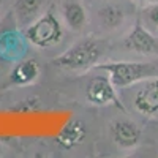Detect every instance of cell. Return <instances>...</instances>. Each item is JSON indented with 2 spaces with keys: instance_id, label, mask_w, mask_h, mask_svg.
<instances>
[{
  "instance_id": "7c38bea8",
  "label": "cell",
  "mask_w": 158,
  "mask_h": 158,
  "mask_svg": "<svg viewBox=\"0 0 158 158\" xmlns=\"http://www.w3.org/2000/svg\"><path fill=\"white\" fill-rule=\"evenodd\" d=\"M43 0H16L15 11L18 16V22L21 24H30L32 19L36 18L40 8H41Z\"/></svg>"
},
{
  "instance_id": "30bf717a",
  "label": "cell",
  "mask_w": 158,
  "mask_h": 158,
  "mask_svg": "<svg viewBox=\"0 0 158 158\" xmlns=\"http://www.w3.org/2000/svg\"><path fill=\"white\" fill-rule=\"evenodd\" d=\"M62 16L67 27L73 32H79L87 24V11L79 0H65L62 5Z\"/></svg>"
},
{
  "instance_id": "9c48e42d",
  "label": "cell",
  "mask_w": 158,
  "mask_h": 158,
  "mask_svg": "<svg viewBox=\"0 0 158 158\" xmlns=\"http://www.w3.org/2000/svg\"><path fill=\"white\" fill-rule=\"evenodd\" d=\"M38 76H40V67L35 60H32V59L21 60L11 70L8 84L16 85V87H25V85L33 84L38 79Z\"/></svg>"
},
{
  "instance_id": "4fadbf2b",
  "label": "cell",
  "mask_w": 158,
  "mask_h": 158,
  "mask_svg": "<svg viewBox=\"0 0 158 158\" xmlns=\"http://www.w3.org/2000/svg\"><path fill=\"white\" fill-rule=\"evenodd\" d=\"M141 21L152 32H158V2H149L142 8Z\"/></svg>"
},
{
  "instance_id": "6da1fadb",
  "label": "cell",
  "mask_w": 158,
  "mask_h": 158,
  "mask_svg": "<svg viewBox=\"0 0 158 158\" xmlns=\"http://www.w3.org/2000/svg\"><path fill=\"white\" fill-rule=\"evenodd\" d=\"M101 44L98 40L87 36L71 44L67 51H63L60 56H57L54 60V65L62 70L68 71H85L92 67L101 57Z\"/></svg>"
},
{
  "instance_id": "5b68a950",
  "label": "cell",
  "mask_w": 158,
  "mask_h": 158,
  "mask_svg": "<svg viewBox=\"0 0 158 158\" xmlns=\"http://www.w3.org/2000/svg\"><path fill=\"white\" fill-rule=\"evenodd\" d=\"M112 142L122 150H135L142 138V130L128 118H115L109 125Z\"/></svg>"
},
{
  "instance_id": "52a82bcc",
  "label": "cell",
  "mask_w": 158,
  "mask_h": 158,
  "mask_svg": "<svg viewBox=\"0 0 158 158\" xmlns=\"http://www.w3.org/2000/svg\"><path fill=\"white\" fill-rule=\"evenodd\" d=\"M135 109L144 117H156L158 115V76H152L136 90L133 98Z\"/></svg>"
},
{
  "instance_id": "ba28073f",
  "label": "cell",
  "mask_w": 158,
  "mask_h": 158,
  "mask_svg": "<svg viewBox=\"0 0 158 158\" xmlns=\"http://www.w3.org/2000/svg\"><path fill=\"white\" fill-rule=\"evenodd\" d=\"M87 136V128L85 123L79 118H71L62 127V130L56 136V142L65 150H70L82 144Z\"/></svg>"
},
{
  "instance_id": "8992f818",
  "label": "cell",
  "mask_w": 158,
  "mask_h": 158,
  "mask_svg": "<svg viewBox=\"0 0 158 158\" xmlns=\"http://www.w3.org/2000/svg\"><path fill=\"white\" fill-rule=\"evenodd\" d=\"M125 48L136 52L141 56H153L158 54V40L155 38L153 32L149 30L146 25L142 24L141 19H138L133 25V29L130 30V33L127 35L125 41H123Z\"/></svg>"
},
{
  "instance_id": "277c9868",
  "label": "cell",
  "mask_w": 158,
  "mask_h": 158,
  "mask_svg": "<svg viewBox=\"0 0 158 158\" xmlns=\"http://www.w3.org/2000/svg\"><path fill=\"white\" fill-rule=\"evenodd\" d=\"M85 98L95 106H114L120 111H127L117 95V89L111 82L109 76H95L87 82Z\"/></svg>"
},
{
  "instance_id": "8fae6325",
  "label": "cell",
  "mask_w": 158,
  "mask_h": 158,
  "mask_svg": "<svg viewBox=\"0 0 158 158\" xmlns=\"http://www.w3.org/2000/svg\"><path fill=\"white\" fill-rule=\"evenodd\" d=\"M98 19H100V24L104 29L115 30L123 24L125 11L115 3H106L98 10Z\"/></svg>"
},
{
  "instance_id": "7a4b0ae2",
  "label": "cell",
  "mask_w": 158,
  "mask_h": 158,
  "mask_svg": "<svg viewBox=\"0 0 158 158\" xmlns=\"http://www.w3.org/2000/svg\"><path fill=\"white\" fill-rule=\"evenodd\" d=\"M95 68L106 71L115 89L135 85L155 76L156 73V68L153 65L142 62H106L101 65H95Z\"/></svg>"
},
{
  "instance_id": "3957f363",
  "label": "cell",
  "mask_w": 158,
  "mask_h": 158,
  "mask_svg": "<svg viewBox=\"0 0 158 158\" xmlns=\"http://www.w3.org/2000/svg\"><path fill=\"white\" fill-rule=\"evenodd\" d=\"M25 40L35 48L46 49L52 48L62 41L63 38V27L57 16L52 11L44 13L43 16L36 18L33 22L27 25L24 32Z\"/></svg>"
},
{
  "instance_id": "5bb4252c",
  "label": "cell",
  "mask_w": 158,
  "mask_h": 158,
  "mask_svg": "<svg viewBox=\"0 0 158 158\" xmlns=\"http://www.w3.org/2000/svg\"><path fill=\"white\" fill-rule=\"evenodd\" d=\"M133 2H136V3H142V5H146V3H149V2H153V0H133Z\"/></svg>"
},
{
  "instance_id": "9a60e30c",
  "label": "cell",
  "mask_w": 158,
  "mask_h": 158,
  "mask_svg": "<svg viewBox=\"0 0 158 158\" xmlns=\"http://www.w3.org/2000/svg\"><path fill=\"white\" fill-rule=\"evenodd\" d=\"M2 3H3V0H0V6H2Z\"/></svg>"
}]
</instances>
